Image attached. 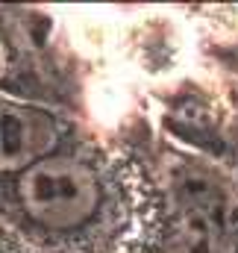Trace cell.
Here are the masks:
<instances>
[{
	"mask_svg": "<svg viewBox=\"0 0 238 253\" xmlns=\"http://www.w3.org/2000/svg\"><path fill=\"white\" fill-rule=\"evenodd\" d=\"M174 242L179 253H238L236 203L206 174H182L174 191Z\"/></svg>",
	"mask_w": 238,
	"mask_h": 253,
	"instance_id": "cell-2",
	"label": "cell"
},
{
	"mask_svg": "<svg viewBox=\"0 0 238 253\" xmlns=\"http://www.w3.org/2000/svg\"><path fill=\"white\" fill-rule=\"evenodd\" d=\"M0 248H3V242H0Z\"/></svg>",
	"mask_w": 238,
	"mask_h": 253,
	"instance_id": "cell-4",
	"label": "cell"
},
{
	"mask_svg": "<svg viewBox=\"0 0 238 253\" xmlns=\"http://www.w3.org/2000/svg\"><path fill=\"white\" fill-rule=\"evenodd\" d=\"M15 194L30 221L56 233L88 224L103 200L97 174L82 159L56 153L18 174Z\"/></svg>",
	"mask_w": 238,
	"mask_h": 253,
	"instance_id": "cell-1",
	"label": "cell"
},
{
	"mask_svg": "<svg viewBox=\"0 0 238 253\" xmlns=\"http://www.w3.org/2000/svg\"><path fill=\"white\" fill-rule=\"evenodd\" d=\"M59 121L30 103L0 97V174H24L53 156L59 144Z\"/></svg>",
	"mask_w": 238,
	"mask_h": 253,
	"instance_id": "cell-3",
	"label": "cell"
}]
</instances>
